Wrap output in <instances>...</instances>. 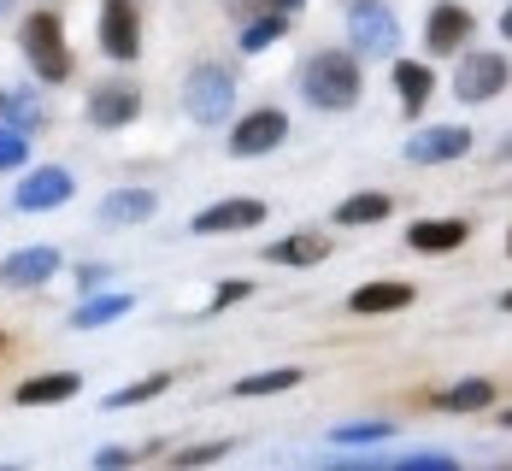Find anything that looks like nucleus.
Segmentation results:
<instances>
[{
  "label": "nucleus",
  "instance_id": "8",
  "mask_svg": "<svg viewBox=\"0 0 512 471\" xmlns=\"http://www.w3.org/2000/svg\"><path fill=\"white\" fill-rule=\"evenodd\" d=\"M77 195V177L65 171V165H42V171H30L18 189H12V207L18 212H48V207H65Z\"/></svg>",
  "mask_w": 512,
  "mask_h": 471
},
{
  "label": "nucleus",
  "instance_id": "30",
  "mask_svg": "<svg viewBox=\"0 0 512 471\" xmlns=\"http://www.w3.org/2000/svg\"><path fill=\"white\" fill-rule=\"evenodd\" d=\"M224 454H230V442H206V448H183L177 466H212V460H224Z\"/></svg>",
  "mask_w": 512,
  "mask_h": 471
},
{
  "label": "nucleus",
  "instance_id": "14",
  "mask_svg": "<svg viewBox=\"0 0 512 471\" xmlns=\"http://www.w3.org/2000/svg\"><path fill=\"white\" fill-rule=\"evenodd\" d=\"M465 242H471V224H465V218H418L407 230L412 254H454Z\"/></svg>",
  "mask_w": 512,
  "mask_h": 471
},
{
  "label": "nucleus",
  "instance_id": "3",
  "mask_svg": "<svg viewBox=\"0 0 512 471\" xmlns=\"http://www.w3.org/2000/svg\"><path fill=\"white\" fill-rule=\"evenodd\" d=\"M183 112H189L195 124H224V118L236 112V77H230V65L201 59V65L183 77Z\"/></svg>",
  "mask_w": 512,
  "mask_h": 471
},
{
  "label": "nucleus",
  "instance_id": "39",
  "mask_svg": "<svg viewBox=\"0 0 512 471\" xmlns=\"http://www.w3.org/2000/svg\"><path fill=\"white\" fill-rule=\"evenodd\" d=\"M6 12H12V0H0V18H6Z\"/></svg>",
  "mask_w": 512,
  "mask_h": 471
},
{
  "label": "nucleus",
  "instance_id": "41",
  "mask_svg": "<svg viewBox=\"0 0 512 471\" xmlns=\"http://www.w3.org/2000/svg\"><path fill=\"white\" fill-rule=\"evenodd\" d=\"M507 254H512V230H507Z\"/></svg>",
  "mask_w": 512,
  "mask_h": 471
},
{
  "label": "nucleus",
  "instance_id": "13",
  "mask_svg": "<svg viewBox=\"0 0 512 471\" xmlns=\"http://www.w3.org/2000/svg\"><path fill=\"white\" fill-rule=\"evenodd\" d=\"M254 224H265V201H218V207L195 212V236H230V230H254Z\"/></svg>",
  "mask_w": 512,
  "mask_h": 471
},
{
  "label": "nucleus",
  "instance_id": "7",
  "mask_svg": "<svg viewBox=\"0 0 512 471\" xmlns=\"http://www.w3.org/2000/svg\"><path fill=\"white\" fill-rule=\"evenodd\" d=\"M101 48L130 65L142 59V18H136V0H101Z\"/></svg>",
  "mask_w": 512,
  "mask_h": 471
},
{
  "label": "nucleus",
  "instance_id": "34",
  "mask_svg": "<svg viewBox=\"0 0 512 471\" xmlns=\"http://www.w3.org/2000/svg\"><path fill=\"white\" fill-rule=\"evenodd\" d=\"M301 6H307V0H265V12H277V18H295Z\"/></svg>",
  "mask_w": 512,
  "mask_h": 471
},
{
  "label": "nucleus",
  "instance_id": "38",
  "mask_svg": "<svg viewBox=\"0 0 512 471\" xmlns=\"http://www.w3.org/2000/svg\"><path fill=\"white\" fill-rule=\"evenodd\" d=\"M501 313H512V289H507V295H501Z\"/></svg>",
  "mask_w": 512,
  "mask_h": 471
},
{
  "label": "nucleus",
  "instance_id": "11",
  "mask_svg": "<svg viewBox=\"0 0 512 471\" xmlns=\"http://www.w3.org/2000/svg\"><path fill=\"white\" fill-rule=\"evenodd\" d=\"M59 265H65V254H59L53 242H36V248H18V254L0 260V283H6V289H42Z\"/></svg>",
  "mask_w": 512,
  "mask_h": 471
},
{
  "label": "nucleus",
  "instance_id": "33",
  "mask_svg": "<svg viewBox=\"0 0 512 471\" xmlns=\"http://www.w3.org/2000/svg\"><path fill=\"white\" fill-rule=\"evenodd\" d=\"M130 460H142V454L136 448H101L95 454V466H130Z\"/></svg>",
  "mask_w": 512,
  "mask_h": 471
},
{
  "label": "nucleus",
  "instance_id": "31",
  "mask_svg": "<svg viewBox=\"0 0 512 471\" xmlns=\"http://www.w3.org/2000/svg\"><path fill=\"white\" fill-rule=\"evenodd\" d=\"M395 466H424V471H448L454 466V454H401Z\"/></svg>",
  "mask_w": 512,
  "mask_h": 471
},
{
  "label": "nucleus",
  "instance_id": "16",
  "mask_svg": "<svg viewBox=\"0 0 512 471\" xmlns=\"http://www.w3.org/2000/svg\"><path fill=\"white\" fill-rule=\"evenodd\" d=\"M395 95H401V112L407 118H418L424 106H430V95H436V77H430V65L424 59H395Z\"/></svg>",
  "mask_w": 512,
  "mask_h": 471
},
{
  "label": "nucleus",
  "instance_id": "4",
  "mask_svg": "<svg viewBox=\"0 0 512 471\" xmlns=\"http://www.w3.org/2000/svg\"><path fill=\"white\" fill-rule=\"evenodd\" d=\"M507 77H512V59L495 48H460V65H454V95L465 106H483L495 95H507Z\"/></svg>",
  "mask_w": 512,
  "mask_h": 471
},
{
  "label": "nucleus",
  "instance_id": "1",
  "mask_svg": "<svg viewBox=\"0 0 512 471\" xmlns=\"http://www.w3.org/2000/svg\"><path fill=\"white\" fill-rule=\"evenodd\" d=\"M301 95L318 112H354L359 106V53L354 48H324L301 65Z\"/></svg>",
  "mask_w": 512,
  "mask_h": 471
},
{
  "label": "nucleus",
  "instance_id": "10",
  "mask_svg": "<svg viewBox=\"0 0 512 471\" xmlns=\"http://www.w3.org/2000/svg\"><path fill=\"white\" fill-rule=\"evenodd\" d=\"M401 154H407L412 165H448V159L471 154V130H465V124H424Z\"/></svg>",
  "mask_w": 512,
  "mask_h": 471
},
{
  "label": "nucleus",
  "instance_id": "21",
  "mask_svg": "<svg viewBox=\"0 0 512 471\" xmlns=\"http://www.w3.org/2000/svg\"><path fill=\"white\" fill-rule=\"evenodd\" d=\"M130 307H136V295H101V289H95V295L71 313V330H101V324H118Z\"/></svg>",
  "mask_w": 512,
  "mask_h": 471
},
{
  "label": "nucleus",
  "instance_id": "2",
  "mask_svg": "<svg viewBox=\"0 0 512 471\" xmlns=\"http://www.w3.org/2000/svg\"><path fill=\"white\" fill-rule=\"evenodd\" d=\"M18 48H24V65L36 71V83H65L71 77V48H65V24L59 12H30L24 30H18Z\"/></svg>",
  "mask_w": 512,
  "mask_h": 471
},
{
  "label": "nucleus",
  "instance_id": "19",
  "mask_svg": "<svg viewBox=\"0 0 512 471\" xmlns=\"http://www.w3.org/2000/svg\"><path fill=\"white\" fill-rule=\"evenodd\" d=\"M265 260H271V265H318V260H330V236H318V230H301V236L265 242Z\"/></svg>",
  "mask_w": 512,
  "mask_h": 471
},
{
  "label": "nucleus",
  "instance_id": "15",
  "mask_svg": "<svg viewBox=\"0 0 512 471\" xmlns=\"http://www.w3.org/2000/svg\"><path fill=\"white\" fill-rule=\"evenodd\" d=\"M412 283H401V277H383V283H359L354 295H348V307H354L359 318H371V313H407L412 307Z\"/></svg>",
  "mask_w": 512,
  "mask_h": 471
},
{
  "label": "nucleus",
  "instance_id": "23",
  "mask_svg": "<svg viewBox=\"0 0 512 471\" xmlns=\"http://www.w3.org/2000/svg\"><path fill=\"white\" fill-rule=\"evenodd\" d=\"M389 436H395V424H389V419L330 424V448H377V442H389Z\"/></svg>",
  "mask_w": 512,
  "mask_h": 471
},
{
  "label": "nucleus",
  "instance_id": "5",
  "mask_svg": "<svg viewBox=\"0 0 512 471\" xmlns=\"http://www.w3.org/2000/svg\"><path fill=\"white\" fill-rule=\"evenodd\" d=\"M348 48L365 59H383L401 48V18L389 0H348Z\"/></svg>",
  "mask_w": 512,
  "mask_h": 471
},
{
  "label": "nucleus",
  "instance_id": "17",
  "mask_svg": "<svg viewBox=\"0 0 512 471\" xmlns=\"http://www.w3.org/2000/svg\"><path fill=\"white\" fill-rule=\"evenodd\" d=\"M154 212H159L154 189H112L101 207H95V218H101V224H142V218H154Z\"/></svg>",
  "mask_w": 512,
  "mask_h": 471
},
{
  "label": "nucleus",
  "instance_id": "36",
  "mask_svg": "<svg viewBox=\"0 0 512 471\" xmlns=\"http://www.w3.org/2000/svg\"><path fill=\"white\" fill-rule=\"evenodd\" d=\"M501 36H507V42H512V6H507V12H501Z\"/></svg>",
  "mask_w": 512,
  "mask_h": 471
},
{
  "label": "nucleus",
  "instance_id": "32",
  "mask_svg": "<svg viewBox=\"0 0 512 471\" xmlns=\"http://www.w3.org/2000/svg\"><path fill=\"white\" fill-rule=\"evenodd\" d=\"M106 277H112V271H106V265H77V283H83V289H89V295H95V289H101Z\"/></svg>",
  "mask_w": 512,
  "mask_h": 471
},
{
  "label": "nucleus",
  "instance_id": "6",
  "mask_svg": "<svg viewBox=\"0 0 512 471\" xmlns=\"http://www.w3.org/2000/svg\"><path fill=\"white\" fill-rule=\"evenodd\" d=\"M277 142H289V118H283L277 106H254V112H242L236 130H230V154L236 159H259V154H271Z\"/></svg>",
  "mask_w": 512,
  "mask_h": 471
},
{
  "label": "nucleus",
  "instance_id": "29",
  "mask_svg": "<svg viewBox=\"0 0 512 471\" xmlns=\"http://www.w3.org/2000/svg\"><path fill=\"white\" fill-rule=\"evenodd\" d=\"M248 295H254V283H248V277H230V283H218V295H212L206 313H224L230 301H248Z\"/></svg>",
  "mask_w": 512,
  "mask_h": 471
},
{
  "label": "nucleus",
  "instance_id": "22",
  "mask_svg": "<svg viewBox=\"0 0 512 471\" xmlns=\"http://www.w3.org/2000/svg\"><path fill=\"white\" fill-rule=\"evenodd\" d=\"M389 207H395V201H389L383 189H359V195H348V201L336 207V224H342V230H354V224H383Z\"/></svg>",
  "mask_w": 512,
  "mask_h": 471
},
{
  "label": "nucleus",
  "instance_id": "24",
  "mask_svg": "<svg viewBox=\"0 0 512 471\" xmlns=\"http://www.w3.org/2000/svg\"><path fill=\"white\" fill-rule=\"evenodd\" d=\"M307 371H295V366H277V371H254V377H236V395L242 401H254V395H283V389H295Z\"/></svg>",
  "mask_w": 512,
  "mask_h": 471
},
{
  "label": "nucleus",
  "instance_id": "25",
  "mask_svg": "<svg viewBox=\"0 0 512 471\" xmlns=\"http://www.w3.org/2000/svg\"><path fill=\"white\" fill-rule=\"evenodd\" d=\"M6 124H18V130H36L42 118H48V106H42V95L36 89H6V112H0Z\"/></svg>",
  "mask_w": 512,
  "mask_h": 471
},
{
  "label": "nucleus",
  "instance_id": "9",
  "mask_svg": "<svg viewBox=\"0 0 512 471\" xmlns=\"http://www.w3.org/2000/svg\"><path fill=\"white\" fill-rule=\"evenodd\" d=\"M471 30H477L471 6H460V0H436L430 18H424V53H460L465 42H471Z\"/></svg>",
  "mask_w": 512,
  "mask_h": 471
},
{
  "label": "nucleus",
  "instance_id": "12",
  "mask_svg": "<svg viewBox=\"0 0 512 471\" xmlns=\"http://www.w3.org/2000/svg\"><path fill=\"white\" fill-rule=\"evenodd\" d=\"M83 112H89L95 130H124V124L142 112V89H136V83H101Z\"/></svg>",
  "mask_w": 512,
  "mask_h": 471
},
{
  "label": "nucleus",
  "instance_id": "26",
  "mask_svg": "<svg viewBox=\"0 0 512 471\" xmlns=\"http://www.w3.org/2000/svg\"><path fill=\"white\" fill-rule=\"evenodd\" d=\"M165 389H171V377L159 371V377H142V383L112 389V395H106V407H142V401H154V395H165Z\"/></svg>",
  "mask_w": 512,
  "mask_h": 471
},
{
  "label": "nucleus",
  "instance_id": "42",
  "mask_svg": "<svg viewBox=\"0 0 512 471\" xmlns=\"http://www.w3.org/2000/svg\"><path fill=\"white\" fill-rule=\"evenodd\" d=\"M0 348H6V336H0Z\"/></svg>",
  "mask_w": 512,
  "mask_h": 471
},
{
  "label": "nucleus",
  "instance_id": "18",
  "mask_svg": "<svg viewBox=\"0 0 512 471\" xmlns=\"http://www.w3.org/2000/svg\"><path fill=\"white\" fill-rule=\"evenodd\" d=\"M77 389H83V377H77V371H48V377L18 383V407H59V401H71Z\"/></svg>",
  "mask_w": 512,
  "mask_h": 471
},
{
  "label": "nucleus",
  "instance_id": "35",
  "mask_svg": "<svg viewBox=\"0 0 512 471\" xmlns=\"http://www.w3.org/2000/svg\"><path fill=\"white\" fill-rule=\"evenodd\" d=\"M495 159H507V165H512V130L501 136V142H495Z\"/></svg>",
  "mask_w": 512,
  "mask_h": 471
},
{
  "label": "nucleus",
  "instance_id": "28",
  "mask_svg": "<svg viewBox=\"0 0 512 471\" xmlns=\"http://www.w3.org/2000/svg\"><path fill=\"white\" fill-rule=\"evenodd\" d=\"M24 159H30V130H18V124L0 118V171H18Z\"/></svg>",
  "mask_w": 512,
  "mask_h": 471
},
{
  "label": "nucleus",
  "instance_id": "20",
  "mask_svg": "<svg viewBox=\"0 0 512 471\" xmlns=\"http://www.w3.org/2000/svg\"><path fill=\"white\" fill-rule=\"evenodd\" d=\"M430 407H442V413H483V407H495V377H465L454 389L430 395Z\"/></svg>",
  "mask_w": 512,
  "mask_h": 471
},
{
  "label": "nucleus",
  "instance_id": "27",
  "mask_svg": "<svg viewBox=\"0 0 512 471\" xmlns=\"http://www.w3.org/2000/svg\"><path fill=\"white\" fill-rule=\"evenodd\" d=\"M283 30H289V18H277V12L254 18V24L242 30V53H265L271 42H283Z\"/></svg>",
  "mask_w": 512,
  "mask_h": 471
},
{
  "label": "nucleus",
  "instance_id": "40",
  "mask_svg": "<svg viewBox=\"0 0 512 471\" xmlns=\"http://www.w3.org/2000/svg\"><path fill=\"white\" fill-rule=\"evenodd\" d=\"M0 112H6V89H0Z\"/></svg>",
  "mask_w": 512,
  "mask_h": 471
},
{
  "label": "nucleus",
  "instance_id": "37",
  "mask_svg": "<svg viewBox=\"0 0 512 471\" xmlns=\"http://www.w3.org/2000/svg\"><path fill=\"white\" fill-rule=\"evenodd\" d=\"M495 424H501V430H512V407H507V413H501V419H495Z\"/></svg>",
  "mask_w": 512,
  "mask_h": 471
}]
</instances>
